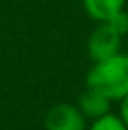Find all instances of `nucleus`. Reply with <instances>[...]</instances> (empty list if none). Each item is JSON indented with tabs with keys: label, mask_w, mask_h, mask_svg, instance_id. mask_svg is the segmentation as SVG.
<instances>
[{
	"label": "nucleus",
	"mask_w": 128,
	"mask_h": 130,
	"mask_svg": "<svg viewBox=\"0 0 128 130\" xmlns=\"http://www.w3.org/2000/svg\"><path fill=\"white\" fill-rule=\"evenodd\" d=\"M107 25H111L119 35H128V12L123 9V11H119V12H116L111 20H107Z\"/></svg>",
	"instance_id": "0eeeda50"
},
{
	"label": "nucleus",
	"mask_w": 128,
	"mask_h": 130,
	"mask_svg": "<svg viewBox=\"0 0 128 130\" xmlns=\"http://www.w3.org/2000/svg\"><path fill=\"white\" fill-rule=\"evenodd\" d=\"M121 41H123V35H119L111 25L97 23V26L91 30L86 42L88 56L91 58V62L111 58L121 51Z\"/></svg>",
	"instance_id": "f03ea898"
},
{
	"label": "nucleus",
	"mask_w": 128,
	"mask_h": 130,
	"mask_svg": "<svg viewBox=\"0 0 128 130\" xmlns=\"http://www.w3.org/2000/svg\"><path fill=\"white\" fill-rule=\"evenodd\" d=\"M88 130H128V127L125 125V121L119 118V114H114L111 111V112H107L105 116L93 120L91 125L88 127Z\"/></svg>",
	"instance_id": "423d86ee"
},
{
	"label": "nucleus",
	"mask_w": 128,
	"mask_h": 130,
	"mask_svg": "<svg viewBox=\"0 0 128 130\" xmlns=\"http://www.w3.org/2000/svg\"><path fill=\"white\" fill-rule=\"evenodd\" d=\"M77 107L81 109V112L86 116V120L93 121L97 118H102L105 116L107 112H111L112 107V100H109L104 93L97 91V90H91V88H86L84 93L79 97L77 100Z\"/></svg>",
	"instance_id": "20e7f679"
},
{
	"label": "nucleus",
	"mask_w": 128,
	"mask_h": 130,
	"mask_svg": "<svg viewBox=\"0 0 128 130\" xmlns=\"http://www.w3.org/2000/svg\"><path fill=\"white\" fill-rule=\"evenodd\" d=\"M46 130H88V120L77 104L58 102L47 109L44 116Z\"/></svg>",
	"instance_id": "7ed1b4c3"
},
{
	"label": "nucleus",
	"mask_w": 128,
	"mask_h": 130,
	"mask_svg": "<svg viewBox=\"0 0 128 130\" xmlns=\"http://www.w3.org/2000/svg\"><path fill=\"white\" fill-rule=\"evenodd\" d=\"M86 88L104 93L109 100L119 102L128 95V53L93 62L86 72Z\"/></svg>",
	"instance_id": "f257e3e1"
},
{
	"label": "nucleus",
	"mask_w": 128,
	"mask_h": 130,
	"mask_svg": "<svg viewBox=\"0 0 128 130\" xmlns=\"http://www.w3.org/2000/svg\"><path fill=\"white\" fill-rule=\"evenodd\" d=\"M128 0H83V9L89 20L105 23L116 12L123 11Z\"/></svg>",
	"instance_id": "39448f33"
},
{
	"label": "nucleus",
	"mask_w": 128,
	"mask_h": 130,
	"mask_svg": "<svg viewBox=\"0 0 128 130\" xmlns=\"http://www.w3.org/2000/svg\"><path fill=\"white\" fill-rule=\"evenodd\" d=\"M119 118L125 121V125L128 127V95L123 100H119Z\"/></svg>",
	"instance_id": "6e6552de"
}]
</instances>
